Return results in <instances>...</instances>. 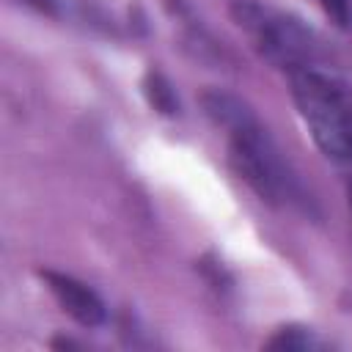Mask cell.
Wrapping results in <instances>:
<instances>
[{
  "instance_id": "3",
  "label": "cell",
  "mask_w": 352,
  "mask_h": 352,
  "mask_svg": "<svg viewBox=\"0 0 352 352\" xmlns=\"http://www.w3.org/2000/svg\"><path fill=\"white\" fill-rule=\"evenodd\" d=\"M234 16L253 36L261 55L270 58L275 66H280L286 72H292L297 66H308L311 36L294 19L275 14V11H267L253 0H236Z\"/></svg>"
},
{
  "instance_id": "5",
  "label": "cell",
  "mask_w": 352,
  "mask_h": 352,
  "mask_svg": "<svg viewBox=\"0 0 352 352\" xmlns=\"http://www.w3.org/2000/svg\"><path fill=\"white\" fill-rule=\"evenodd\" d=\"M143 91H146V99L151 102L154 110H160V113H165V116L179 113V99H176L170 82H168L160 72H148V74H146Z\"/></svg>"
},
{
  "instance_id": "2",
  "label": "cell",
  "mask_w": 352,
  "mask_h": 352,
  "mask_svg": "<svg viewBox=\"0 0 352 352\" xmlns=\"http://www.w3.org/2000/svg\"><path fill=\"white\" fill-rule=\"evenodd\" d=\"M228 132V157L239 179L267 204L275 206H300L308 209V198L280 157L275 140L267 135L261 121L253 116V110L239 118Z\"/></svg>"
},
{
  "instance_id": "8",
  "label": "cell",
  "mask_w": 352,
  "mask_h": 352,
  "mask_svg": "<svg viewBox=\"0 0 352 352\" xmlns=\"http://www.w3.org/2000/svg\"><path fill=\"white\" fill-rule=\"evenodd\" d=\"M22 3L30 6V8H36V11H41V14H55L58 11L55 0H22Z\"/></svg>"
},
{
  "instance_id": "6",
  "label": "cell",
  "mask_w": 352,
  "mask_h": 352,
  "mask_svg": "<svg viewBox=\"0 0 352 352\" xmlns=\"http://www.w3.org/2000/svg\"><path fill=\"white\" fill-rule=\"evenodd\" d=\"M319 346L322 341L305 327H283L267 341V349H319Z\"/></svg>"
},
{
  "instance_id": "7",
  "label": "cell",
  "mask_w": 352,
  "mask_h": 352,
  "mask_svg": "<svg viewBox=\"0 0 352 352\" xmlns=\"http://www.w3.org/2000/svg\"><path fill=\"white\" fill-rule=\"evenodd\" d=\"M322 11L341 28H352V0H316Z\"/></svg>"
},
{
  "instance_id": "4",
  "label": "cell",
  "mask_w": 352,
  "mask_h": 352,
  "mask_svg": "<svg viewBox=\"0 0 352 352\" xmlns=\"http://www.w3.org/2000/svg\"><path fill=\"white\" fill-rule=\"evenodd\" d=\"M41 278L47 280V286H50L52 297L58 300V305H60L74 322H80V324H85V327H96V324L104 322V302L99 300V294H96L91 286L80 283V280L72 278V275L52 272V270H44Z\"/></svg>"
},
{
  "instance_id": "1",
  "label": "cell",
  "mask_w": 352,
  "mask_h": 352,
  "mask_svg": "<svg viewBox=\"0 0 352 352\" xmlns=\"http://www.w3.org/2000/svg\"><path fill=\"white\" fill-rule=\"evenodd\" d=\"M289 74L292 96L316 146L336 162L352 165V91L338 77L297 66Z\"/></svg>"
},
{
  "instance_id": "9",
  "label": "cell",
  "mask_w": 352,
  "mask_h": 352,
  "mask_svg": "<svg viewBox=\"0 0 352 352\" xmlns=\"http://www.w3.org/2000/svg\"><path fill=\"white\" fill-rule=\"evenodd\" d=\"M349 201H352V187H349Z\"/></svg>"
}]
</instances>
